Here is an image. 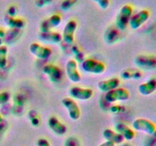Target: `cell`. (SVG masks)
<instances>
[{
	"label": "cell",
	"mask_w": 156,
	"mask_h": 146,
	"mask_svg": "<svg viewBox=\"0 0 156 146\" xmlns=\"http://www.w3.org/2000/svg\"><path fill=\"white\" fill-rule=\"evenodd\" d=\"M133 14V9L129 5H124L119 11L116 18V26L120 30L126 29Z\"/></svg>",
	"instance_id": "1"
},
{
	"label": "cell",
	"mask_w": 156,
	"mask_h": 146,
	"mask_svg": "<svg viewBox=\"0 0 156 146\" xmlns=\"http://www.w3.org/2000/svg\"><path fill=\"white\" fill-rule=\"evenodd\" d=\"M82 68L85 72L94 75H101L106 70L103 62L93 59H86L82 61Z\"/></svg>",
	"instance_id": "2"
},
{
	"label": "cell",
	"mask_w": 156,
	"mask_h": 146,
	"mask_svg": "<svg viewBox=\"0 0 156 146\" xmlns=\"http://www.w3.org/2000/svg\"><path fill=\"white\" fill-rule=\"evenodd\" d=\"M132 129L134 131L144 132L149 135H153L156 126L153 122L145 118H137L133 122Z\"/></svg>",
	"instance_id": "3"
},
{
	"label": "cell",
	"mask_w": 156,
	"mask_h": 146,
	"mask_svg": "<svg viewBox=\"0 0 156 146\" xmlns=\"http://www.w3.org/2000/svg\"><path fill=\"white\" fill-rule=\"evenodd\" d=\"M129 92L123 88H117L116 89L105 93V99L108 103H116L117 101H126L129 98Z\"/></svg>",
	"instance_id": "4"
},
{
	"label": "cell",
	"mask_w": 156,
	"mask_h": 146,
	"mask_svg": "<svg viewBox=\"0 0 156 146\" xmlns=\"http://www.w3.org/2000/svg\"><path fill=\"white\" fill-rule=\"evenodd\" d=\"M61 103L67 110L69 116L72 120L76 121L79 120L81 116L80 108L74 99L71 97H64L61 101Z\"/></svg>",
	"instance_id": "5"
},
{
	"label": "cell",
	"mask_w": 156,
	"mask_h": 146,
	"mask_svg": "<svg viewBox=\"0 0 156 146\" xmlns=\"http://www.w3.org/2000/svg\"><path fill=\"white\" fill-rule=\"evenodd\" d=\"M43 72L48 77L49 80L53 83H59L62 81L63 73L59 66L53 64H47L43 67Z\"/></svg>",
	"instance_id": "6"
},
{
	"label": "cell",
	"mask_w": 156,
	"mask_h": 146,
	"mask_svg": "<svg viewBox=\"0 0 156 146\" xmlns=\"http://www.w3.org/2000/svg\"><path fill=\"white\" fill-rule=\"evenodd\" d=\"M138 68L152 70L156 68V56L153 55H139L134 60Z\"/></svg>",
	"instance_id": "7"
},
{
	"label": "cell",
	"mask_w": 156,
	"mask_h": 146,
	"mask_svg": "<svg viewBox=\"0 0 156 146\" xmlns=\"http://www.w3.org/2000/svg\"><path fill=\"white\" fill-rule=\"evenodd\" d=\"M94 91L91 88H82L79 86L71 87L69 90V94L73 99L79 100H88L92 97Z\"/></svg>",
	"instance_id": "8"
},
{
	"label": "cell",
	"mask_w": 156,
	"mask_h": 146,
	"mask_svg": "<svg viewBox=\"0 0 156 146\" xmlns=\"http://www.w3.org/2000/svg\"><path fill=\"white\" fill-rule=\"evenodd\" d=\"M149 17H150V13L148 10L143 9L140 11L132 15L129 22V27L133 30H137L149 20Z\"/></svg>",
	"instance_id": "9"
},
{
	"label": "cell",
	"mask_w": 156,
	"mask_h": 146,
	"mask_svg": "<svg viewBox=\"0 0 156 146\" xmlns=\"http://www.w3.org/2000/svg\"><path fill=\"white\" fill-rule=\"evenodd\" d=\"M29 51L33 56L40 59H47L52 55L51 49L38 43H32L29 46Z\"/></svg>",
	"instance_id": "10"
},
{
	"label": "cell",
	"mask_w": 156,
	"mask_h": 146,
	"mask_svg": "<svg viewBox=\"0 0 156 146\" xmlns=\"http://www.w3.org/2000/svg\"><path fill=\"white\" fill-rule=\"evenodd\" d=\"M66 74L70 82L78 83L82 79L80 72L78 69V63L75 59H69L66 64Z\"/></svg>",
	"instance_id": "11"
},
{
	"label": "cell",
	"mask_w": 156,
	"mask_h": 146,
	"mask_svg": "<svg viewBox=\"0 0 156 146\" xmlns=\"http://www.w3.org/2000/svg\"><path fill=\"white\" fill-rule=\"evenodd\" d=\"M77 22L74 20H70L65 25L62 31V41L68 45H72L74 42V36L77 29Z\"/></svg>",
	"instance_id": "12"
},
{
	"label": "cell",
	"mask_w": 156,
	"mask_h": 146,
	"mask_svg": "<svg viewBox=\"0 0 156 146\" xmlns=\"http://www.w3.org/2000/svg\"><path fill=\"white\" fill-rule=\"evenodd\" d=\"M47 125L48 127L55 135H59V136H62L65 135L68 131L66 125L64 124L63 123L60 121L59 119L55 116H52L48 119L47 121Z\"/></svg>",
	"instance_id": "13"
},
{
	"label": "cell",
	"mask_w": 156,
	"mask_h": 146,
	"mask_svg": "<svg viewBox=\"0 0 156 146\" xmlns=\"http://www.w3.org/2000/svg\"><path fill=\"white\" fill-rule=\"evenodd\" d=\"M62 22V18L58 14H54L44 19L40 25L41 32L51 31L53 28L57 27Z\"/></svg>",
	"instance_id": "14"
},
{
	"label": "cell",
	"mask_w": 156,
	"mask_h": 146,
	"mask_svg": "<svg viewBox=\"0 0 156 146\" xmlns=\"http://www.w3.org/2000/svg\"><path fill=\"white\" fill-rule=\"evenodd\" d=\"M38 37L40 40L47 43L59 44L62 41V34L53 30L48 32H40Z\"/></svg>",
	"instance_id": "15"
},
{
	"label": "cell",
	"mask_w": 156,
	"mask_h": 146,
	"mask_svg": "<svg viewBox=\"0 0 156 146\" xmlns=\"http://www.w3.org/2000/svg\"><path fill=\"white\" fill-rule=\"evenodd\" d=\"M114 130L120 133L123 137L124 140H126V141H131L136 136L135 131L122 122H118L116 123L114 126Z\"/></svg>",
	"instance_id": "16"
},
{
	"label": "cell",
	"mask_w": 156,
	"mask_h": 146,
	"mask_svg": "<svg viewBox=\"0 0 156 146\" xmlns=\"http://www.w3.org/2000/svg\"><path fill=\"white\" fill-rule=\"evenodd\" d=\"M120 84V79L117 78H111L107 80H102L98 83V88L102 92L107 93L110 91L119 88Z\"/></svg>",
	"instance_id": "17"
},
{
	"label": "cell",
	"mask_w": 156,
	"mask_h": 146,
	"mask_svg": "<svg viewBox=\"0 0 156 146\" xmlns=\"http://www.w3.org/2000/svg\"><path fill=\"white\" fill-rule=\"evenodd\" d=\"M156 91V78H150L146 82L140 84L138 91L143 96H149Z\"/></svg>",
	"instance_id": "18"
},
{
	"label": "cell",
	"mask_w": 156,
	"mask_h": 146,
	"mask_svg": "<svg viewBox=\"0 0 156 146\" xmlns=\"http://www.w3.org/2000/svg\"><path fill=\"white\" fill-rule=\"evenodd\" d=\"M102 135L105 140L111 141L115 144H122L125 141L120 133L111 129H105L102 132Z\"/></svg>",
	"instance_id": "19"
},
{
	"label": "cell",
	"mask_w": 156,
	"mask_h": 146,
	"mask_svg": "<svg viewBox=\"0 0 156 146\" xmlns=\"http://www.w3.org/2000/svg\"><path fill=\"white\" fill-rule=\"evenodd\" d=\"M120 77L123 80H139L143 77V73L140 68H126L122 71Z\"/></svg>",
	"instance_id": "20"
},
{
	"label": "cell",
	"mask_w": 156,
	"mask_h": 146,
	"mask_svg": "<svg viewBox=\"0 0 156 146\" xmlns=\"http://www.w3.org/2000/svg\"><path fill=\"white\" fill-rule=\"evenodd\" d=\"M5 22L10 28L15 30H21L25 26V21L24 20L15 17L6 16L5 18Z\"/></svg>",
	"instance_id": "21"
},
{
	"label": "cell",
	"mask_w": 156,
	"mask_h": 146,
	"mask_svg": "<svg viewBox=\"0 0 156 146\" xmlns=\"http://www.w3.org/2000/svg\"><path fill=\"white\" fill-rule=\"evenodd\" d=\"M8 47L5 45L0 46V68L3 69L7 65Z\"/></svg>",
	"instance_id": "22"
},
{
	"label": "cell",
	"mask_w": 156,
	"mask_h": 146,
	"mask_svg": "<svg viewBox=\"0 0 156 146\" xmlns=\"http://www.w3.org/2000/svg\"><path fill=\"white\" fill-rule=\"evenodd\" d=\"M63 146H81L79 138L75 136H69L64 141Z\"/></svg>",
	"instance_id": "23"
},
{
	"label": "cell",
	"mask_w": 156,
	"mask_h": 146,
	"mask_svg": "<svg viewBox=\"0 0 156 146\" xmlns=\"http://www.w3.org/2000/svg\"><path fill=\"white\" fill-rule=\"evenodd\" d=\"M108 36H105V39H106L108 43H113L115 42L116 38L117 37V31H116V30L112 29V30H108Z\"/></svg>",
	"instance_id": "24"
},
{
	"label": "cell",
	"mask_w": 156,
	"mask_h": 146,
	"mask_svg": "<svg viewBox=\"0 0 156 146\" xmlns=\"http://www.w3.org/2000/svg\"><path fill=\"white\" fill-rule=\"evenodd\" d=\"M76 2L77 0H63L61 3V9L62 10H68L76 4Z\"/></svg>",
	"instance_id": "25"
},
{
	"label": "cell",
	"mask_w": 156,
	"mask_h": 146,
	"mask_svg": "<svg viewBox=\"0 0 156 146\" xmlns=\"http://www.w3.org/2000/svg\"><path fill=\"white\" fill-rule=\"evenodd\" d=\"M11 98V95L8 91H3L0 93V105L5 104L9 101Z\"/></svg>",
	"instance_id": "26"
},
{
	"label": "cell",
	"mask_w": 156,
	"mask_h": 146,
	"mask_svg": "<svg viewBox=\"0 0 156 146\" xmlns=\"http://www.w3.org/2000/svg\"><path fill=\"white\" fill-rule=\"evenodd\" d=\"M110 111L113 113H120L124 112L125 108L121 105L114 104L110 107Z\"/></svg>",
	"instance_id": "27"
},
{
	"label": "cell",
	"mask_w": 156,
	"mask_h": 146,
	"mask_svg": "<svg viewBox=\"0 0 156 146\" xmlns=\"http://www.w3.org/2000/svg\"><path fill=\"white\" fill-rule=\"evenodd\" d=\"M92 1L97 3L101 9H107L110 5V0H92Z\"/></svg>",
	"instance_id": "28"
},
{
	"label": "cell",
	"mask_w": 156,
	"mask_h": 146,
	"mask_svg": "<svg viewBox=\"0 0 156 146\" xmlns=\"http://www.w3.org/2000/svg\"><path fill=\"white\" fill-rule=\"evenodd\" d=\"M37 146H51L50 145V141H48V139L45 138H38L37 141L36 143Z\"/></svg>",
	"instance_id": "29"
},
{
	"label": "cell",
	"mask_w": 156,
	"mask_h": 146,
	"mask_svg": "<svg viewBox=\"0 0 156 146\" xmlns=\"http://www.w3.org/2000/svg\"><path fill=\"white\" fill-rule=\"evenodd\" d=\"M52 1H53V0H36L35 5H37V7L42 8L47 5L50 4V3L52 2Z\"/></svg>",
	"instance_id": "30"
},
{
	"label": "cell",
	"mask_w": 156,
	"mask_h": 146,
	"mask_svg": "<svg viewBox=\"0 0 156 146\" xmlns=\"http://www.w3.org/2000/svg\"><path fill=\"white\" fill-rule=\"evenodd\" d=\"M17 14V9L15 6L11 5L7 9V16L15 17Z\"/></svg>",
	"instance_id": "31"
},
{
	"label": "cell",
	"mask_w": 156,
	"mask_h": 146,
	"mask_svg": "<svg viewBox=\"0 0 156 146\" xmlns=\"http://www.w3.org/2000/svg\"><path fill=\"white\" fill-rule=\"evenodd\" d=\"M30 123H31L32 126H38L40 124V119L38 117V116H30Z\"/></svg>",
	"instance_id": "32"
},
{
	"label": "cell",
	"mask_w": 156,
	"mask_h": 146,
	"mask_svg": "<svg viewBox=\"0 0 156 146\" xmlns=\"http://www.w3.org/2000/svg\"><path fill=\"white\" fill-rule=\"evenodd\" d=\"M98 146H115V144H114L113 142H111V141H104V142H102L101 144H99Z\"/></svg>",
	"instance_id": "33"
},
{
	"label": "cell",
	"mask_w": 156,
	"mask_h": 146,
	"mask_svg": "<svg viewBox=\"0 0 156 146\" xmlns=\"http://www.w3.org/2000/svg\"><path fill=\"white\" fill-rule=\"evenodd\" d=\"M120 146H130V144H127V143H122V144H120Z\"/></svg>",
	"instance_id": "34"
},
{
	"label": "cell",
	"mask_w": 156,
	"mask_h": 146,
	"mask_svg": "<svg viewBox=\"0 0 156 146\" xmlns=\"http://www.w3.org/2000/svg\"><path fill=\"white\" fill-rule=\"evenodd\" d=\"M2 120H3V118H2V114L0 113V123H2Z\"/></svg>",
	"instance_id": "35"
},
{
	"label": "cell",
	"mask_w": 156,
	"mask_h": 146,
	"mask_svg": "<svg viewBox=\"0 0 156 146\" xmlns=\"http://www.w3.org/2000/svg\"><path fill=\"white\" fill-rule=\"evenodd\" d=\"M153 135L154 138H155V139H156V129H155V132H154L153 135Z\"/></svg>",
	"instance_id": "36"
},
{
	"label": "cell",
	"mask_w": 156,
	"mask_h": 146,
	"mask_svg": "<svg viewBox=\"0 0 156 146\" xmlns=\"http://www.w3.org/2000/svg\"><path fill=\"white\" fill-rule=\"evenodd\" d=\"M153 146H156V141H155V143H154V145Z\"/></svg>",
	"instance_id": "37"
}]
</instances>
